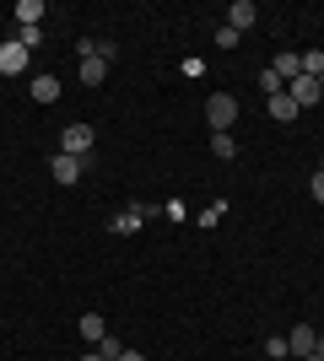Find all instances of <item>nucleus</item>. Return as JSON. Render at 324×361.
I'll return each mask as SVG.
<instances>
[{
	"instance_id": "4",
	"label": "nucleus",
	"mask_w": 324,
	"mask_h": 361,
	"mask_svg": "<svg viewBox=\"0 0 324 361\" xmlns=\"http://www.w3.org/2000/svg\"><path fill=\"white\" fill-rule=\"evenodd\" d=\"M287 97H292L297 108H308V103H319L324 92H319V81H313V75H292V81H287Z\"/></svg>"
},
{
	"instance_id": "21",
	"label": "nucleus",
	"mask_w": 324,
	"mask_h": 361,
	"mask_svg": "<svg viewBox=\"0 0 324 361\" xmlns=\"http://www.w3.org/2000/svg\"><path fill=\"white\" fill-rule=\"evenodd\" d=\"M308 195H313V200L324 205V173H313V178H308Z\"/></svg>"
},
{
	"instance_id": "3",
	"label": "nucleus",
	"mask_w": 324,
	"mask_h": 361,
	"mask_svg": "<svg viewBox=\"0 0 324 361\" xmlns=\"http://www.w3.org/2000/svg\"><path fill=\"white\" fill-rule=\"evenodd\" d=\"M28 60H32V54L16 44V38H6V44H0V75H22V71H28Z\"/></svg>"
},
{
	"instance_id": "22",
	"label": "nucleus",
	"mask_w": 324,
	"mask_h": 361,
	"mask_svg": "<svg viewBox=\"0 0 324 361\" xmlns=\"http://www.w3.org/2000/svg\"><path fill=\"white\" fill-rule=\"evenodd\" d=\"M119 361H146V356H140V350H119Z\"/></svg>"
},
{
	"instance_id": "9",
	"label": "nucleus",
	"mask_w": 324,
	"mask_h": 361,
	"mask_svg": "<svg viewBox=\"0 0 324 361\" xmlns=\"http://www.w3.org/2000/svg\"><path fill=\"white\" fill-rule=\"evenodd\" d=\"M265 103H270V119H276V124H292L297 114H303V108H297L287 92H281V97H265Z\"/></svg>"
},
{
	"instance_id": "17",
	"label": "nucleus",
	"mask_w": 324,
	"mask_h": 361,
	"mask_svg": "<svg viewBox=\"0 0 324 361\" xmlns=\"http://www.w3.org/2000/svg\"><path fill=\"white\" fill-rule=\"evenodd\" d=\"M16 44H22V49H28V54H32V49L44 44V32H38V27H16Z\"/></svg>"
},
{
	"instance_id": "1",
	"label": "nucleus",
	"mask_w": 324,
	"mask_h": 361,
	"mask_svg": "<svg viewBox=\"0 0 324 361\" xmlns=\"http://www.w3.org/2000/svg\"><path fill=\"white\" fill-rule=\"evenodd\" d=\"M205 124H211V135L216 130H232V124H238V97H232V92H211V97H205Z\"/></svg>"
},
{
	"instance_id": "18",
	"label": "nucleus",
	"mask_w": 324,
	"mask_h": 361,
	"mask_svg": "<svg viewBox=\"0 0 324 361\" xmlns=\"http://www.w3.org/2000/svg\"><path fill=\"white\" fill-rule=\"evenodd\" d=\"M119 340H114V334H103V340H97V356H103V361H119Z\"/></svg>"
},
{
	"instance_id": "7",
	"label": "nucleus",
	"mask_w": 324,
	"mask_h": 361,
	"mask_svg": "<svg viewBox=\"0 0 324 361\" xmlns=\"http://www.w3.org/2000/svg\"><path fill=\"white\" fill-rule=\"evenodd\" d=\"M254 16H260V11H254L248 0H232V6H227V27L232 32H248V27H254Z\"/></svg>"
},
{
	"instance_id": "5",
	"label": "nucleus",
	"mask_w": 324,
	"mask_h": 361,
	"mask_svg": "<svg viewBox=\"0 0 324 361\" xmlns=\"http://www.w3.org/2000/svg\"><path fill=\"white\" fill-rule=\"evenodd\" d=\"M313 345H319V334H313L308 324H297V329L287 334V356H297V361H303V356H313Z\"/></svg>"
},
{
	"instance_id": "6",
	"label": "nucleus",
	"mask_w": 324,
	"mask_h": 361,
	"mask_svg": "<svg viewBox=\"0 0 324 361\" xmlns=\"http://www.w3.org/2000/svg\"><path fill=\"white\" fill-rule=\"evenodd\" d=\"M49 173H54V183H76L81 173H87V162H81V157H54V162H49Z\"/></svg>"
},
{
	"instance_id": "8",
	"label": "nucleus",
	"mask_w": 324,
	"mask_h": 361,
	"mask_svg": "<svg viewBox=\"0 0 324 361\" xmlns=\"http://www.w3.org/2000/svg\"><path fill=\"white\" fill-rule=\"evenodd\" d=\"M146 216H157V205H130L124 216H114V232H136Z\"/></svg>"
},
{
	"instance_id": "13",
	"label": "nucleus",
	"mask_w": 324,
	"mask_h": 361,
	"mask_svg": "<svg viewBox=\"0 0 324 361\" xmlns=\"http://www.w3.org/2000/svg\"><path fill=\"white\" fill-rule=\"evenodd\" d=\"M211 151L222 157V162H227V157H238V140H232V130H216V135H211Z\"/></svg>"
},
{
	"instance_id": "20",
	"label": "nucleus",
	"mask_w": 324,
	"mask_h": 361,
	"mask_svg": "<svg viewBox=\"0 0 324 361\" xmlns=\"http://www.w3.org/2000/svg\"><path fill=\"white\" fill-rule=\"evenodd\" d=\"M265 356L281 361V356H287V340H281V334H270V340H265Z\"/></svg>"
},
{
	"instance_id": "12",
	"label": "nucleus",
	"mask_w": 324,
	"mask_h": 361,
	"mask_svg": "<svg viewBox=\"0 0 324 361\" xmlns=\"http://www.w3.org/2000/svg\"><path fill=\"white\" fill-rule=\"evenodd\" d=\"M103 75H108L103 60H81V87H103Z\"/></svg>"
},
{
	"instance_id": "16",
	"label": "nucleus",
	"mask_w": 324,
	"mask_h": 361,
	"mask_svg": "<svg viewBox=\"0 0 324 361\" xmlns=\"http://www.w3.org/2000/svg\"><path fill=\"white\" fill-rule=\"evenodd\" d=\"M81 334H87V340H92V345H97V340H103V313H87V318H81Z\"/></svg>"
},
{
	"instance_id": "11",
	"label": "nucleus",
	"mask_w": 324,
	"mask_h": 361,
	"mask_svg": "<svg viewBox=\"0 0 324 361\" xmlns=\"http://www.w3.org/2000/svg\"><path fill=\"white\" fill-rule=\"evenodd\" d=\"M32 97H38V103H54V97H60V81H54V75H32Z\"/></svg>"
},
{
	"instance_id": "24",
	"label": "nucleus",
	"mask_w": 324,
	"mask_h": 361,
	"mask_svg": "<svg viewBox=\"0 0 324 361\" xmlns=\"http://www.w3.org/2000/svg\"><path fill=\"white\" fill-rule=\"evenodd\" d=\"M303 361H324V356H303Z\"/></svg>"
},
{
	"instance_id": "19",
	"label": "nucleus",
	"mask_w": 324,
	"mask_h": 361,
	"mask_svg": "<svg viewBox=\"0 0 324 361\" xmlns=\"http://www.w3.org/2000/svg\"><path fill=\"white\" fill-rule=\"evenodd\" d=\"M238 38H244V32H232V27H216V49H238Z\"/></svg>"
},
{
	"instance_id": "2",
	"label": "nucleus",
	"mask_w": 324,
	"mask_h": 361,
	"mask_svg": "<svg viewBox=\"0 0 324 361\" xmlns=\"http://www.w3.org/2000/svg\"><path fill=\"white\" fill-rule=\"evenodd\" d=\"M60 151H65V157H81V162H87V151H92V124H65Z\"/></svg>"
},
{
	"instance_id": "10",
	"label": "nucleus",
	"mask_w": 324,
	"mask_h": 361,
	"mask_svg": "<svg viewBox=\"0 0 324 361\" xmlns=\"http://www.w3.org/2000/svg\"><path fill=\"white\" fill-rule=\"evenodd\" d=\"M16 22H22V27H38V16H44V0H16Z\"/></svg>"
},
{
	"instance_id": "25",
	"label": "nucleus",
	"mask_w": 324,
	"mask_h": 361,
	"mask_svg": "<svg viewBox=\"0 0 324 361\" xmlns=\"http://www.w3.org/2000/svg\"><path fill=\"white\" fill-rule=\"evenodd\" d=\"M319 92H324V75H319Z\"/></svg>"
},
{
	"instance_id": "15",
	"label": "nucleus",
	"mask_w": 324,
	"mask_h": 361,
	"mask_svg": "<svg viewBox=\"0 0 324 361\" xmlns=\"http://www.w3.org/2000/svg\"><path fill=\"white\" fill-rule=\"evenodd\" d=\"M260 87H265V97H281V92H287V81H281V75L265 65V71H260Z\"/></svg>"
},
{
	"instance_id": "14",
	"label": "nucleus",
	"mask_w": 324,
	"mask_h": 361,
	"mask_svg": "<svg viewBox=\"0 0 324 361\" xmlns=\"http://www.w3.org/2000/svg\"><path fill=\"white\" fill-rule=\"evenodd\" d=\"M297 60H303V75H313V81L324 75V49H308V54H297Z\"/></svg>"
},
{
	"instance_id": "23",
	"label": "nucleus",
	"mask_w": 324,
	"mask_h": 361,
	"mask_svg": "<svg viewBox=\"0 0 324 361\" xmlns=\"http://www.w3.org/2000/svg\"><path fill=\"white\" fill-rule=\"evenodd\" d=\"M76 361H103V356H97V350H87V356H76Z\"/></svg>"
}]
</instances>
